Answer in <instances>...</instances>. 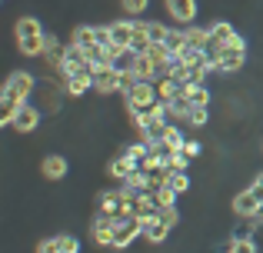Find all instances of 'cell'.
<instances>
[{"label": "cell", "instance_id": "9c48e42d", "mask_svg": "<svg viewBox=\"0 0 263 253\" xmlns=\"http://www.w3.org/2000/svg\"><path fill=\"white\" fill-rule=\"evenodd\" d=\"M37 127H40V107L24 104V107H20V113L13 117V130H17V133H33Z\"/></svg>", "mask_w": 263, "mask_h": 253}, {"label": "cell", "instance_id": "52a82bcc", "mask_svg": "<svg viewBox=\"0 0 263 253\" xmlns=\"http://www.w3.org/2000/svg\"><path fill=\"white\" fill-rule=\"evenodd\" d=\"M114 230H117V220L107 213H97L93 223H90V233H93L97 247H114Z\"/></svg>", "mask_w": 263, "mask_h": 253}, {"label": "cell", "instance_id": "60d3db41", "mask_svg": "<svg viewBox=\"0 0 263 253\" xmlns=\"http://www.w3.org/2000/svg\"><path fill=\"white\" fill-rule=\"evenodd\" d=\"M250 190H253V197H257V200L263 203V173L257 177V180H253V187H250Z\"/></svg>", "mask_w": 263, "mask_h": 253}, {"label": "cell", "instance_id": "cb8c5ba5", "mask_svg": "<svg viewBox=\"0 0 263 253\" xmlns=\"http://www.w3.org/2000/svg\"><path fill=\"white\" fill-rule=\"evenodd\" d=\"M186 97H190V104L193 107H210V90H206V87L203 84H200V87H186Z\"/></svg>", "mask_w": 263, "mask_h": 253}, {"label": "cell", "instance_id": "f35d334b", "mask_svg": "<svg viewBox=\"0 0 263 253\" xmlns=\"http://www.w3.org/2000/svg\"><path fill=\"white\" fill-rule=\"evenodd\" d=\"M223 47H227V50H247V40H243V37H240V33H233V37H230V40H227V44H223Z\"/></svg>", "mask_w": 263, "mask_h": 253}, {"label": "cell", "instance_id": "6da1fadb", "mask_svg": "<svg viewBox=\"0 0 263 253\" xmlns=\"http://www.w3.org/2000/svg\"><path fill=\"white\" fill-rule=\"evenodd\" d=\"M13 37H17V50L24 53V57H44L47 33L40 30V20L20 17L17 24H13Z\"/></svg>", "mask_w": 263, "mask_h": 253}, {"label": "cell", "instance_id": "44dd1931", "mask_svg": "<svg viewBox=\"0 0 263 253\" xmlns=\"http://www.w3.org/2000/svg\"><path fill=\"white\" fill-rule=\"evenodd\" d=\"M167 113H170L174 120H183V124H186V120H190V113H193V104H190V97H186V93H180V97H174V100L167 104Z\"/></svg>", "mask_w": 263, "mask_h": 253}, {"label": "cell", "instance_id": "4dcf8cb0", "mask_svg": "<svg viewBox=\"0 0 263 253\" xmlns=\"http://www.w3.org/2000/svg\"><path fill=\"white\" fill-rule=\"evenodd\" d=\"M154 197H157V203H160V210H163V207H177V193H174L170 187H157Z\"/></svg>", "mask_w": 263, "mask_h": 253}, {"label": "cell", "instance_id": "d6a6232c", "mask_svg": "<svg viewBox=\"0 0 263 253\" xmlns=\"http://www.w3.org/2000/svg\"><path fill=\"white\" fill-rule=\"evenodd\" d=\"M186 163H190V157H186L183 150H174V153L167 157V170H186Z\"/></svg>", "mask_w": 263, "mask_h": 253}, {"label": "cell", "instance_id": "f546056e", "mask_svg": "<svg viewBox=\"0 0 263 253\" xmlns=\"http://www.w3.org/2000/svg\"><path fill=\"white\" fill-rule=\"evenodd\" d=\"M206 120H210V107H193V113H190V120H186V124H190L193 130H203Z\"/></svg>", "mask_w": 263, "mask_h": 253}, {"label": "cell", "instance_id": "ba28073f", "mask_svg": "<svg viewBox=\"0 0 263 253\" xmlns=\"http://www.w3.org/2000/svg\"><path fill=\"white\" fill-rule=\"evenodd\" d=\"M167 13L180 27H190L193 17H197V0H167Z\"/></svg>", "mask_w": 263, "mask_h": 253}, {"label": "cell", "instance_id": "ab89813d", "mask_svg": "<svg viewBox=\"0 0 263 253\" xmlns=\"http://www.w3.org/2000/svg\"><path fill=\"white\" fill-rule=\"evenodd\" d=\"M200 150H203V147H200V143H197V140H186V147H183V153H186V157H190V160H193V157H200Z\"/></svg>", "mask_w": 263, "mask_h": 253}, {"label": "cell", "instance_id": "8fae6325", "mask_svg": "<svg viewBox=\"0 0 263 253\" xmlns=\"http://www.w3.org/2000/svg\"><path fill=\"white\" fill-rule=\"evenodd\" d=\"M247 64V50H223L217 60V73H240Z\"/></svg>", "mask_w": 263, "mask_h": 253}, {"label": "cell", "instance_id": "603a6c76", "mask_svg": "<svg viewBox=\"0 0 263 253\" xmlns=\"http://www.w3.org/2000/svg\"><path fill=\"white\" fill-rule=\"evenodd\" d=\"M20 100H10V97H0V127H13V117L20 113Z\"/></svg>", "mask_w": 263, "mask_h": 253}, {"label": "cell", "instance_id": "ac0fdd59", "mask_svg": "<svg viewBox=\"0 0 263 253\" xmlns=\"http://www.w3.org/2000/svg\"><path fill=\"white\" fill-rule=\"evenodd\" d=\"M130 73H134L137 80H154V84L160 80V73H157V64H154V60L147 57V53L134 60V70H130Z\"/></svg>", "mask_w": 263, "mask_h": 253}, {"label": "cell", "instance_id": "3957f363", "mask_svg": "<svg viewBox=\"0 0 263 253\" xmlns=\"http://www.w3.org/2000/svg\"><path fill=\"white\" fill-rule=\"evenodd\" d=\"M123 100H127V110H150V107L160 104V93H157L154 80H137L134 90L123 93Z\"/></svg>", "mask_w": 263, "mask_h": 253}, {"label": "cell", "instance_id": "4316f807", "mask_svg": "<svg viewBox=\"0 0 263 253\" xmlns=\"http://www.w3.org/2000/svg\"><path fill=\"white\" fill-rule=\"evenodd\" d=\"M233 33H237V30H233V24H227V20H217V24H210V37L220 40V44H227Z\"/></svg>", "mask_w": 263, "mask_h": 253}, {"label": "cell", "instance_id": "30bf717a", "mask_svg": "<svg viewBox=\"0 0 263 253\" xmlns=\"http://www.w3.org/2000/svg\"><path fill=\"white\" fill-rule=\"evenodd\" d=\"M137 170H140V163H137V160H130V157H127V153H117V157H114V160H110V167H107V173H110V177H114V180H123V183H127V180H130V177H134V173H137Z\"/></svg>", "mask_w": 263, "mask_h": 253}, {"label": "cell", "instance_id": "4fadbf2b", "mask_svg": "<svg viewBox=\"0 0 263 253\" xmlns=\"http://www.w3.org/2000/svg\"><path fill=\"white\" fill-rule=\"evenodd\" d=\"M120 210H123V193H120V190H110V193H97V213L114 217V213H120Z\"/></svg>", "mask_w": 263, "mask_h": 253}, {"label": "cell", "instance_id": "7402d4cb", "mask_svg": "<svg viewBox=\"0 0 263 253\" xmlns=\"http://www.w3.org/2000/svg\"><path fill=\"white\" fill-rule=\"evenodd\" d=\"M183 30H186V44L197 47V50H203V47L210 44V27H197V24H190V27H183Z\"/></svg>", "mask_w": 263, "mask_h": 253}, {"label": "cell", "instance_id": "5bb4252c", "mask_svg": "<svg viewBox=\"0 0 263 253\" xmlns=\"http://www.w3.org/2000/svg\"><path fill=\"white\" fill-rule=\"evenodd\" d=\"M134 33H137V24H134V20H114V24H110V37H114L117 47H130Z\"/></svg>", "mask_w": 263, "mask_h": 253}, {"label": "cell", "instance_id": "484cf974", "mask_svg": "<svg viewBox=\"0 0 263 253\" xmlns=\"http://www.w3.org/2000/svg\"><path fill=\"white\" fill-rule=\"evenodd\" d=\"M167 187L174 190V193H183V190H190V177H186V170H170Z\"/></svg>", "mask_w": 263, "mask_h": 253}, {"label": "cell", "instance_id": "83f0119b", "mask_svg": "<svg viewBox=\"0 0 263 253\" xmlns=\"http://www.w3.org/2000/svg\"><path fill=\"white\" fill-rule=\"evenodd\" d=\"M147 33H150V40H154V44H167L170 27H167V24H157V20H150V24H147Z\"/></svg>", "mask_w": 263, "mask_h": 253}, {"label": "cell", "instance_id": "e0dca14e", "mask_svg": "<svg viewBox=\"0 0 263 253\" xmlns=\"http://www.w3.org/2000/svg\"><path fill=\"white\" fill-rule=\"evenodd\" d=\"M64 90L70 93V97H84L87 90H93V77H90V73H73V77L64 80Z\"/></svg>", "mask_w": 263, "mask_h": 253}, {"label": "cell", "instance_id": "7a4b0ae2", "mask_svg": "<svg viewBox=\"0 0 263 253\" xmlns=\"http://www.w3.org/2000/svg\"><path fill=\"white\" fill-rule=\"evenodd\" d=\"M33 90H37V80H33V73L13 70L10 77H7L0 97H10V100H20V104H30V93H33Z\"/></svg>", "mask_w": 263, "mask_h": 253}, {"label": "cell", "instance_id": "1f68e13d", "mask_svg": "<svg viewBox=\"0 0 263 253\" xmlns=\"http://www.w3.org/2000/svg\"><path fill=\"white\" fill-rule=\"evenodd\" d=\"M227 253H260V247H257V240H230Z\"/></svg>", "mask_w": 263, "mask_h": 253}, {"label": "cell", "instance_id": "2e32d148", "mask_svg": "<svg viewBox=\"0 0 263 253\" xmlns=\"http://www.w3.org/2000/svg\"><path fill=\"white\" fill-rule=\"evenodd\" d=\"M167 233H170V227L160 220V213L150 217V220H143V237H147L150 243H163V240H167Z\"/></svg>", "mask_w": 263, "mask_h": 253}, {"label": "cell", "instance_id": "8992f818", "mask_svg": "<svg viewBox=\"0 0 263 253\" xmlns=\"http://www.w3.org/2000/svg\"><path fill=\"white\" fill-rule=\"evenodd\" d=\"M233 213L240 220H257V217H263V203L253 197V190H243V193L233 197Z\"/></svg>", "mask_w": 263, "mask_h": 253}, {"label": "cell", "instance_id": "836d02e7", "mask_svg": "<svg viewBox=\"0 0 263 253\" xmlns=\"http://www.w3.org/2000/svg\"><path fill=\"white\" fill-rule=\"evenodd\" d=\"M120 4H123V13L137 17V13H143V10H147V4H150V0H120Z\"/></svg>", "mask_w": 263, "mask_h": 253}, {"label": "cell", "instance_id": "277c9868", "mask_svg": "<svg viewBox=\"0 0 263 253\" xmlns=\"http://www.w3.org/2000/svg\"><path fill=\"white\" fill-rule=\"evenodd\" d=\"M90 70V57H87V50H80V47H67V57H64V64L57 67V77L60 80H67V77H73V73H87Z\"/></svg>", "mask_w": 263, "mask_h": 253}, {"label": "cell", "instance_id": "e575fe53", "mask_svg": "<svg viewBox=\"0 0 263 253\" xmlns=\"http://www.w3.org/2000/svg\"><path fill=\"white\" fill-rule=\"evenodd\" d=\"M60 253H80V240L70 233H60Z\"/></svg>", "mask_w": 263, "mask_h": 253}, {"label": "cell", "instance_id": "7c38bea8", "mask_svg": "<svg viewBox=\"0 0 263 253\" xmlns=\"http://www.w3.org/2000/svg\"><path fill=\"white\" fill-rule=\"evenodd\" d=\"M40 173H44V180H64L67 177V160L60 153H47L44 163H40Z\"/></svg>", "mask_w": 263, "mask_h": 253}, {"label": "cell", "instance_id": "5b68a950", "mask_svg": "<svg viewBox=\"0 0 263 253\" xmlns=\"http://www.w3.org/2000/svg\"><path fill=\"white\" fill-rule=\"evenodd\" d=\"M137 237H143V220L130 217V220L117 223V230H114V250H127Z\"/></svg>", "mask_w": 263, "mask_h": 253}, {"label": "cell", "instance_id": "d590c367", "mask_svg": "<svg viewBox=\"0 0 263 253\" xmlns=\"http://www.w3.org/2000/svg\"><path fill=\"white\" fill-rule=\"evenodd\" d=\"M37 253H60V233L57 237H47V240L37 243Z\"/></svg>", "mask_w": 263, "mask_h": 253}, {"label": "cell", "instance_id": "8d00e7d4", "mask_svg": "<svg viewBox=\"0 0 263 253\" xmlns=\"http://www.w3.org/2000/svg\"><path fill=\"white\" fill-rule=\"evenodd\" d=\"M160 220L167 223L170 230H174L177 223H180V213H177V207H163V210H160Z\"/></svg>", "mask_w": 263, "mask_h": 253}, {"label": "cell", "instance_id": "9a60e30c", "mask_svg": "<svg viewBox=\"0 0 263 253\" xmlns=\"http://www.w3.org/2000/svg\"><path fill=\"white\" fill-rule=\"evenodd\" d=\"M64 57H67V47L60 44V40L53 37V33H47V44H44V60L53 67V70H57V67L64 64Z\"/></svg>", "mask_w": 263, "mask_h": 253}, {"label": "cell", "instance_id": "ffe728a7", "mask_svg": "<svg viewBox=\"0 0 263 253\" xmlns=\"http://www.w3.org/2000/svg\"><path fill=\"white\" fill-rule=\"evenodd\" d=\"M157 93H160V104H170L174 97L186 93V84H177L174 77H163V80H157Z\"/></svg>", "mask_w": 263, "mask_h": 253}, {"label": "cell", "instance_id": "d6986e66", "mask_svg": "<svg viewBox=\"0 0 263 253\" xmlns=\"http://www.w3.org/2000/svg\"><path fill=\"white\" fill-rule=\"evenodd\" d=\"M70 44H73V47H80V50H90V47L97 44L93 24H80V27H73V33H70Z\"/></svg>", "mask_w": 263, "mask_h": 253}, {"label": "cell", "instance_id": "f1b7e54d", "mask_svg": "<svg viewBox=\"0 0 263 253\" xmlns=\"http://www.w3.org/2000/svg\"><path fill=\"white\" fill-rule=\"evenodd\" d=\"M134 60H137V53L127 47V50H120V57L114 60V70H120V73H130V70H134Z\"/></svg>", "mask_w": 263, "mask_h": 253}, {"label": "cell", "instance_id": "74e56055", "mask_svg": "<svg viewBox=\"0 0 263 253\" xmlns=\"http://www.w3.org/2000/svg\"><path fill=\"white\" fill-rule=\"evenodd\" d=\"M93 33H97V44H100V47H107V44H114V37H110V24H107V27H100V24H93Z\"/></svg>", "mask_w": 263, "mask_h": 253}, {"label": "cell", "instance_id": "d4e9b609", "mask_svg": "<svg viewBox=\"0 0 263 253\" xmlns=\"http://www.w3.org/2000/svg\"><path fill=\"white\" fill-rule=\"evenodd\" d=\"M163 143H167V150L174 153V150H183V147H186V137L180 133V127H167V133H163Z\"/></svg>", "mask_w": 263, "mask_h": 253}]
</instances>
